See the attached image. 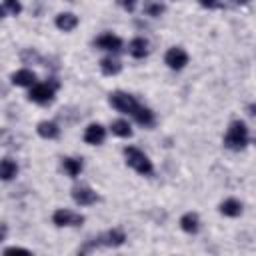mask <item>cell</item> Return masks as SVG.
<instances>
[{
	"label": "cell",
	"instance_id": "cell-11",
	"mask_svg": "<svg viewBox=\"0 0 256 256\" xmlns=\"http://www.w3.org/2000/svg\"><path fill=\"white\" fill-rule=\"evenodd\" d=\"M12 84H16V86H34L36 84V74L28 68H22V70L12 74Z\"/></svg>",
	"mask_w": 256,
	"mask_h": 256
},
{
	"label": "cell",
	"instance_id": "cell-16",
	"mask_svg": "<svg viewBox=\"0 0 256 256\" xmlns=\"http://www.w3.org/2000/svg\"><path fill=\"white\" fill-rule=\"evenodd\" d=\"M220 212L224 214V216H238L240 212H242V204L236 200V198H226L222 204H220Z\"/></svg>",
	"mask_w": 256,
	"mask_h": 256
},
{
	"label": "cell",
	"instance_id": "cell-3",
	"mask_svg": "<svg viewBox=\"0 0 256 256\" xmlns=\"http://www.w3.org/2000/svg\"><path fill=\"white\" fill-rule=\"evenodd\" d=\"M108 102H110L112 108H116L118 112L130 114V116L140 108V104L136 102V98H134L132 94H126V92H112L110 98H108Z\"/></svg>",
	"mask_w": 256,
	"mask_h": 256
},
{
	"label": "cell",
	"instance_id": "cell-26",
	"mask_svg": "<svg viewBox=\"0 0 256 256\" xmlns=\"http://www.w3.org/2000/svg\"><path fill=\"white\" fill-rule=\"evenodd\" d=\"M248 110H250V114H252V116H256V104H250V106H248Z\"/></svg>",
	"mask_w": 256,
	"mask_h": 256
},
{
	"label": "cell",
	"instance_id": "cell-18",
	"mask_svg": "<svg viewBox=\"0 0 256 256\" xmlns=\"http://www.w3.org/2000/svg\"><path fill=\"white\" fill-rule=\"evenodd\" d=\"M16 174H18V164L14 160H10V158H4L2 164H0V176H2V180H12Z\"/></svg>",
	"mask_w": 256,
	"mask_h": 256
},
{
	"label": "cell",
	"instance_id": "cell-5",
	"mask_svg": "<svg viewBox=\"0 0 256 256\" xmlns=\"http://www.w3.org/2000/svg\"><path fill=\"white\" fill-rule=\"evenodd\" d=\"M52 220L56 226H80L84 222V216L82 214H76L72 210H66V208H60L52 214Z\"/></svg>",
	"mask_w": 256,
	"mask_h": 256
},
{
	"label": "cell",
	"instance_id": "cell-15",
	"mask_svg": "<svg viewBox=\"0 0 256 256\" xmlns=\"http://www.w3.org/2000/svg\"><path fill=\"white\" fill-rule=\"evenodd\" d=\"M36 130H38V134H40L42 138H46V140H54V138H58V134H60V128H58V124H54V122H48V120L40 122Z\"/></svg>",
	"mask_w": 256,
	"mask_h": 256
},
{
	"label": "cell",
	"instance_id": "cell-10",
	"mask_svg": "<svg viewBox=\"0 0 256 256\" xmlns=\"http://www.w3.org/2000/svg\"><path fill=\"white\" fill-rule=\"evenodd\" d=\"M98 240H100L104 246H122L124 240H126V234H124L120 228H112V230H108L106 234H102Z\"/></svg>",
	"mask_w": 256,
	"mask_h": 256
},
{
	"label": "cell",
	"instance_id": "cell-13",
	"mask_svg": "<svg viewBox=\"0 0 256 256\" xmlns=\"http://www.w3.org/2000/svg\"><path fill=\"white\" fill-rule=\"evenodd\" d=\"M180 228H182L184 232H188V234H196L198 228H200L198 216H196L194 212H186V214L180 218Z\"/></svg>",
	"mask_w": 256,
	"mask_h": 256
},
{
	"label": "cell",
	"instance_id": "cell-21",
	"mask_svg": "<svg viewBox=\"0 0 256 256\" xmlns=\"http://www.w3.org/2000/svg\"><path fill=\"white\" fill-rule=\"evenodd\" d=\"M110 130H112V134L122 136V138L132 136V128H130V124H128L126 120H114V122L110 124Z\"/></svg>",
	"mask_w": 256,
	"mask_h": 256
},
{
	"label": "cell",
	"instance_id": "cell-1",
	"mask_svg": "<svg viewBox=\"0 0 256 256\" xmlns=\"http://www.w3.org/2000/svg\"><path fill=\"white\" fill-rule=\"evenodd\" d=\"M124 158H126V164L130 166V168H134L138 174H142V176H150L152 172H154V166H152V162H150V158L142 152V150H138V148H134V146H126L124 148Z\"/></svg>",
	"mask_w": 256,
	"mask_h": 256
},
{
	"label": "cell",
	"instance_id": "cell-27",
	"mask_svg": "<svg viewBox=\"0 0 256 256\" xmlns=\"http://www.w3.org/2000/svg\"><path fill=\"white\" fill-rule=\"evenodd\" d=\"M236 2H238V4H246L248 0H236Z\"/></svg>",
	"mask_w": 256,
	"mask_h": 256
},
{
	"label": "cell",
	"instance_id": "cell-12",
	"mask_svg": "<svg viewBox=\"0 0 256 256\" xmlns=\"http://www.w3.org/2000/svg\"><path fill=\"white\" fill-rule=\"evenodd\" d=\"M56 26L60 30H64V32H70V30H74L78 26V18L72 12H62V14L56 16Z\"/></svg>",
	"mask_w": 256,
	"mask_h": 256
},
{
	"label": "cell",
	"instance_id": "cell-19",
	"mask_svg": "<svg viewBox=\"0 0 256 256\" xmlns=\"http://www.w3.org/2000/svg\"><path fill=\"white\" fill-rule=\"evenodd\" d=\"M62 168L68 176L76 178L80 172H82V160H76V158H64L62 160Z\"/></svg>",
	"mask_w": 256,
	"mask_h": 256
},
{
	"label": "cell",
	"instance_id": "cell-23",
	"mask_svg": "<svg viewBox=\"0 0 256 256\" xmlns=\"http://www.w3.org/2000/svg\"><path fill=\"white\" fill-rule=\"evenodd\" d=\"M20 4H18V0H4L2 2V14L4 16H8V14H12V16H16V14H20Z\"/></svg>",
	"mask_w": 256,
	"mask_h": 256
},
{
	"label": "cell",
	"instance_id": "cell-22",
	"mask_svg": "<svg viewBox=\"0 0 256 256\" xmlns=\"http://www.w3.org/2000/svg\"><path fill=\"white\" fill-rule=\"evenodd\" d=\"M144 12L148 14V16H160L162 12H164V4L160 2V0H146L144 2Z\"/></svg>",
	"mask_w": 256,
	"mask_h": 256
},
{
	"label": "cell",
	"instance_id": "cell-20",
	"mask_svg": "<svg viewBox=\"0 0 256 256\" xmlns=\"http://www.w3.org/2000/svg\"><path fill=\"white\" fill-rule=\"evenodd\" d=\"M120 68H122V64H120L118 60H114V58H102V60H100V70H102L106 76L118 74Z\"/></svg>",
	"mask_w": 256,
	"mask_h": 256
},
{
	"label": "cell",
	"instance_id": "cell-17",
	"mask_svg": "<svg viewBox=\"0 0 256 256\" xmlns=\"http://www.w3.org/2000/svg\"><path fill=\"white\" fill-rule=\"evenodd\" d=\"M132 118H134L138 124H142V126H152V124H154V112H152L150 108H144V106H140V108L132 114Z\"/></svg>",
	"mask_w": 256,
	"mask_h": 256
},
{
	"label": "cell",
	"instance_id": "cell-14",
	"mask_svg": "<svg viewBox=\"0 0 256 256\" xmlns=\"http://www.w3.org/2000/svg\"><path fill=\"white\" fill-rule=\"evenodd\" d=\"M128 52L134 58H144L148 54V42L144 38H132L130 44H128Z\"/></svg>",
	"mask_w": 256,
	"mask_h": 256
},
{
	"label": "cell",
	"instance_id": "cell-7",
	"mask_svg": "<svg viewBox=\"0 0 256 256\" xmlns=\"http://www.w3.org/2000/svg\"><path fill=\"white\" fill-rule=\"evenodd\" d=\"M94 44L100 48V50H106V52H120L122 48V40L118 36H114L112 32H106V34H100Z\"/></svg>",
	"mask_w": 256,
	"mask_h": 256
},
{
	"label": "cell",
	"instance_id": "cell-24",
	"mask_svg": "<svg viewBox=\"0 0 256 256\" xmlns=\"http://www.w3.org/2000/svg\"><path fill=\"white\" fill-rule=\"evenodd\" d=\"M120 4H122V8H126L128 12H132L134 6H136V0H120Z\"/></svg>",
	"mask_w": 256,
	"mask_h": 256
},
{
	"label": "cell",
	"instance_id": "cell-6",
	"mask_svg": "<svg viewBox=\"0 0 256 256\" xmlns=\"http://www.w3.org/2000/svg\"><path fill=\"white\" fill-rule=\"evenodd\" d=\"M164 60H166V64H168L172 70H182V68L188 64V54H186L182 48L174 46V48H170V50L166 52Z\"/></svg>",
	"mask_w": 256,
	"mask_h": 256
},
{
	"label": "cell",
	"instance_id": "cell-4",
	"mask_svg": "<svg viewBox=\"0 0 256 256\" xmlns=\"http://www.w3.org/2000/svg\"><path fill=\"white\" fill-rule=\"evenodd\" d=\"M54 90H56L54 82H40V84L30 86L28 98L32 102H36V104H50L54 100Z\"/></svg>",
	"mask_w": 256,
	"mask_h": 256
},
{
	"label": "cell",
	"instance_id": "cell-8",
	"mask_svg": "<svg viewBox=\"0 0 256 256\" xmlns=\"http://www.w3.org/2000/svg\"><path fill=\"white\" fill-rule=\"evenodd\" d=\"M72 198L80 206H90V204H94L98 200V194L92 188H88V186H76L72 190Z\"/></svg>",
	"mask_w": 256,
	"mask_h": 256
},
{
	"label": "cell",
	"instance_id": "cell-25",
	"mask_svg": "<svg viewBox=\"0 0 256 256\" xmlns=\"http://www.w3.org/2000/svg\"><path fill=\"white\" fill-rule=\"evenodd\" d=\"M198 2H200L204 8H214V6H218L220 0H198Z\"/></svg>",
	"mask_w": 256,
	"mask_h": 256
},
{
	"label": "cell",
	"instance_id": "cell-2",
	"mask_svg": "<svg viewBox=\"0 0 256 256\" xmlns=\"http://www.w3.org/2000/svg\"><path fill=\"white\" fill-rule=\"evenodd\" d=\"M248 144V128L244 122L240 120H234L228 130H226V136H224V146L230 148V150H240Z\"/></svg>",
	"mask_w": 256,
	"mask_h": 256
},
{
	"label": "cell",
	"instance_id": "cell-9",
	"mask_svg": "<svg viewBox=\"0 0 256 256\" xmlns=\"http://www.w3.org/2000/svg\"><path fill=\"white\" fill-rule=\"evenodd\" d=\"M104 138H106V130H104V126H100V124H90L88 128H86V132H84V140L88 142V144H102L104 142Z\"/></svg>",
	"mask_w": 256,
	"mask_h": 256
}]
</instances>
